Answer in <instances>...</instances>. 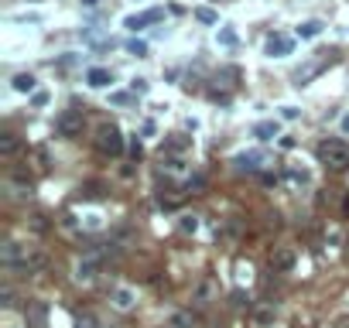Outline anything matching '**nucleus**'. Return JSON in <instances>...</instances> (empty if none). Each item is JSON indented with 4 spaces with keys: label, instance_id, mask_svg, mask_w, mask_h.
<instances>
[{
    "label": "nucleus",
    "instance_id": "nucleus-20",
    "mask_svg": "<svg viewBox=\"0 0 349 328\" xmlns=\"http://www.w3.org/2000/svg\"><path fill=\"white\" fill-rule=\"evenodd\" d=\"M253 318H257V325H264V328L274 325V308H260L257 314H253Z\"/></svg>",
    "mask_w": 349,
    "mask_h": 328
},
{
    "label": "nucleus",
    "instance_id": "nucleus-2",
    "mask_svg": "<svg viewBox=\"0 0 349 328\" xmlns=\"http://www.w3.org/2000/svg\"><path fill=\"white\" fill-rule=\"evenodd\" d=\"M96 147L103 151V154H120L123 151V137H120V130L116 127H103L99 130V137H96Z\"/></svg>",
    "mask_w": 349,
    "mask_h": 328
},
{
    "label": "nucleus",
    "instance_id": "nucleus-17",
    "mask_svg": "<svg viewBox=\"0 0 349 328\" xmlns=\"http://www.w3.org/2000/svg\"><path fill=\"white\" fill-rule=\"evenodd\" d=\"M288 178L294 181V185H308V181H311V174L305 171V168H291V171H288Z\"/></svg>",
    "mask_w": 349,
    "mask_h": 328
},
{
    "label": "nucleus",
    "instance_id": "nucleus-5",
    "mask_svg": "<svg viewBox=\"0 0 349 328\" xmlns=\"http://www.w3.org/2000/svg\"><path fill=\"white\" fill-rule=\"evenodd\" d=\"M291 48H294V41H291L288 35H271L264 52H267L271 58H281V55H291Z\"/></svg>",
    "mask_w": 349,
    "mask_h": 328
},
{
    "label": "nucleus",
    "instance_id": "nucleus-26",
    "mask_svg": "<svg viewBox=\"0 0 349 328\" xmlns=\"http://www.w3.org/2000/svg\"><path fill=\"white\" fill-rule=\"evenodd\" d=\"M140 130H144V137H154V120H147V123H144Z\"/></svg>",
    "mask_w": 349,
    "mask_h": 328
},
{
    "label": "nucleus",
    "instance_id": "nucleus-12",
    "mask_svg": "<svg viewBox=\"0 0 349 328\" xmlns=\"http://www.w3.org/2000/svg\"><path fill=\"white\" fill-rule=\"evenodd\" d=\"M76 277H79V280H93V277H96V260H93V256L79 260V263H76Z\"/></svg>",
    "mask_w": 349,
    "mask_h": 328
},
{
    "label": "nucleus",
    "instance_id": "nucleus-15",
    "mask_svg": "<svg viewBox=\"0 0 349 328\" xmlns=\"http://www.w3.org/2000/svg\"><path fill=\"white\" fill-rule=\"evenodd\" d=\"M195 21L199 24H219V14H216L213 7H195Z\"/></svg>",
    "mask_w": 349,
    "mask_h": 328
},
{
    "label": "nucleus",
    "instance_id": "nucleus-14",
    "mask_svg": "<svg viewBox=\"0 0 349 328\" xmlns=\"http://www.w3.org/2000/svg\"><path fill=\"white\" fill-rule=\"evenodd\" d=\"M18 151H21V140L14 134H4V137H0V154H4V157H14Z\"/></svg>",
    "mask_w": 349,
    "mask_h": 328
},
{
    "label": "nucleus",
    "instance_id": "nucleus-28",
    "mask_svg": "<svg viewBox=\"0 0 349 328\" xmlns=\"http://www.w3.org/2000/svg\"><path fill=\"white\" fill-rule=\"evenodd\" d=\"M339 130H342V134H349V113L342 116V120H339Z\"/></svg>",
    "mask_w": 349,
    "mask_h": 328
},
{
    "label": "nucleus",
    "instance_id": "nucleus-16",
    "mask_svg": "<svg viewBox=\"0 0 349 328\" xmlns=\"http://www.w3.org/2000/svg\"><path fill=\"white\" fill-rule=\"evenodd\" d=\"M274 267H277V270H291V267H294V256H291L288 250H281L274 256Z\"/></svg>",
    "mask_w": 349,
    "mask_h": 328
},
{
    "label": "nucleus",
    "instance_id": "nucleus-18",
    "mask_svg": "<svg viewBox=\"0 0 349 328\" xmlns=\"http://www.w3.org/2000/svg\"><path fill=\"white\" fill-rule=\"evenodd\" d=\"M127 52L137 55V58H144V55H147V45H144L140 38H134V41H127Z\"/></svg>",
    "mask_w": 349,
    "mask_h": 328
},
{
    "label": "nucleus",
    "instance_id": "nucleus-21",
    "mask_svg": "<svg viewBox=\"0 0 349 328\" xmlns=\"http://www.w3.org/2000/svg\"><path fill=\"white\" fill-rule=\"evenodd\" d=\"M219 45H236V31H233V28H223V31H219Z\"/></svg>",
    "mask_w": 349,
    "mask_h": 328
},
{
    "label": "nucleus",
    "instance_id": "nucleus-9",
    "mask_svg": "<svg viewBox=\"0 0 349 328\" xmlns=\"http://www.w3.org/2000/svg\"><path fill=\"white\" fill-rule=\"evenodd\" d=\"M86 82H89L93 89H106V86L113 82V72H110V69H89V72H86Z\"/></svg>",
    "mask_w": 349,
    "mask_h": 328
},
{
    "label": "nucleus",
    "instance_id": "nucleus-24",
    "mask_svg": "<svg viewBox=\"0 0 349 328\" xmlns=\"http://www.w3.org/2000/svg\"><path fill=\"white\" fill-rule=\"evenodd\" d=\"M281 147H284V151H294V147H298V140H294V137H281Z\"/></svg>",
    "mask_w": 349,
    "mask_h": 328
},
{
    "label": "nucleus",
    "instance_id": "nucleus-8",
    "mask_svg": "<svg viewBox=\"0 0 349 328\" xmlns=\"http://www.w3.org/2000/svg\"><path fill=\"white\" fill-rule=\"evenodd\" d=\"M253 137L267 144V140H274V137H281V123H277V120H260V123L253 127Z\"/></svg>",
    "mask_w": 349,
    "mask_h": 328
},
{
    "label": "nucleus",
    "instance_id": "nucleus-27",
    "mask_svg": "<svg viewBox=\"0 0 349 328\" xmlns=\"http://www.w3.org/2000/svg\"><path fill=\"white\" fill-rule=\"evenodd\" d=\"M134 93H147V82H144V79H134Z\"/></svg>",
    "mask_w": 349,
    "mask_h": 328
},
{
    "label": "nucleus",
    "instance_id": "nucleus-23",
    "mask_svg": "<svg viewBox=\"0 0 349 328\" xmlns=\"http://www.w3.org/2000/svg\"><path fill=\"white\" fill-rule=\"evenodd\" d=\"M281 116H284V120H298V106H284Z\"/></svg>",
    "mask_w": 349,
    "mask_h": 328
},
{
    "label": "nucleus",
    "instance_id": "nucleus-6",
    "mask_svg": "<svg viewBox=\"0 0 349 328\" xmlns=\"http://www.w3.org/2000/svg\"><path fill=\"white\" fill-rule=\"evenodd\" d=\"M157 21H161V11H147V14H130V18H123V28H127V31H140V28L157 24Z\"/></svg>",
    "mask_w": 349,
    "mask_h": 328
},
{
    "label": "nucleus",
    "instance_id": "nucleus-1",
    "mask_svg": "<svg viewBox=\"0 0 349 328\" xmlns=\"http://www.w3.org/2000/svg\"><path fill=\"white\" fill-rule=\"evenodd\" d=\"M318 157H322V164L342 171V168H349V144L346 140H322L318 144Z\"/></svg>",
    "mask_w": 349,
    "mask_h": 328
},
{
    "label": "nucleus",
    "instance_id": "nucleus-30",
    "mask_svg": "<svg viewBox=\"0 0 349 328\" xmlns=\"http://www.w3.org/2000/svg\"><path fill=\"white\" fill-rule=\"evenodd\" d=\"M82 7H99V0H82Z\"/></svg>",
    "mask_w": 349,
    "mask_h": 328
},
{
    "label": "nucleus",
    "instance_id": "nucleus-3",
    "mask_svg": "<svg viewBox=\"0 0 349 328\" xmlns=\"http://www.w3.org/2000/svg\"><path fill=\"white\" fill-rule=\"evenodd\" d=\"M58 134L62 137H76L79 130H82V110H65V113L58 116Z\"/></svg>",
    "mask_w": 349,
    "mask_h": 328
},
{
    "label": "nucleus",
    "instance_id": "nucleus-25",
    "mask_svg": "<svg viewBox=\"0 0 349 328\" xmlns=\"http://www.w3.org/2000/svg\"><path fill=\"white\" fill-rule=\"evenodd\" d=\"M113 103H116V106H123V103H130V93H116V96H113Z\"/></svg>",
    "mask_w": 349,
    "mask_h": 328
},
{
    "label": "nucleus",
    "instance_id": "nucleus-19",
    "mask_svg": "<svg viewBox=\"0 0 349 328\" xmlns=\"http://www.w3.org/2000/svg\"><path fill=\"white\" fill-rule=\"evenodd\" d=\"M178 229L185 232V236H189V232H195L199 229V219H195V215H182V222H178Z\"/></svg>",
    "mask_w": 349,
    "mask_h": 328
},
{
    "label": "nucleus",
    "instance_id": "nucleus-4",
    "mask_svg": "<svg viewBox=\"0 0 349 328\" xmlns=\"http://www.w3.org/2000/svg\"><path fill=\"white\" fill-rule=\"evenodd\" d=\"M0 260H4L7 267H18V263H24V267H28V250H24L21 243H14V239H11V243H4Z\"/></svg>",
    "mask_w": 349,
    "mask_h": 328
},
{
    "label": "nucleus",
    "instance_id": "nucleus-11",
    "mask_svg": "<svg viewBox=\"0 0 349 328\" xmlns=\"http://www.w3.org/2000/svg\"><path fill=\"white\" fill-rule=\"evenodd\" d=\"M35 82H38V79L31 76V72H21V76H14V79H11L14 93H35Z\"/></svg>",
    "mask_w": 349,
    "mask_h": 328
},
{
    "label": "nucleus",
    "instance_id": "nucleus-10",
    "mask_svg": "<svg viewBox=\"0 0 349 328\" xmlns=\"http://www.w3.org/2000/svg\"><path fill=\"white\" fill-rule=\"evenodd\" d=\"M260 164H264V154H260V151H250V154L236 157V168H243V171H257Z\"/></svg>",
    "mask_w": 349,
    "mask_h": 328
},
{
    "label": "nucleus",
    "instance_id": "nucleus-22",
    "mask_svg": "<svg viewBox=\"0 0 349 328\" xmlns=\"http://www.w3.org/2000/svg\"><path fill=\"white\" fill-rule=\"evenodd\" d=\"M31 106H48V93H45V89H38V93H35V96H31Z\"/></svg>",
    "mask_w": 349,
    "mask_h": 328
},
{
    "label": "nucleus",
    "instance_id": "nucleus-7",
    "mask_svg": "<svg viewBox=\"0 0 349 328\" xmlns=\"http://www.w3.org/2000/svg\"><path fill=\"white\" fill-rule=\"evenodd\" d=\"M110 301H113V308H120V311H130V308L137 304V294H134V287H113Z\"/></svg>",
    "mask_w": 349,
    "mask_h": 328
},
{
    "label": "nucleus",
    "instance_id": "nucleus-29",
    "mask_svg": "<svg viewBox=\"0 0 349 328\" xmlns=\"http://www.w3.org/2000/svg\"><path fill=\"white\" fill-rule=\"evenodd\" d=\"M332 328H349V318H339V321H335Z\"/></svg>",
    "mask_w": 349,
    "mask_h": 328
},
{
    "label": "nucleus",
    "instance_id": "nucleus-13",
    "mask_svg": "<svg viewBox=\"0 0 349 328\" xmlns=\"http://www.w3.org/2000/svg\"><path fill=\"white\" fill-rule=\"evenodd\" d=\"M294 35H298V38H318V35H322V21H301Z\"/></svg>",
    "mask_w": 349,
    "mask_h": 328
}]
</instances>
